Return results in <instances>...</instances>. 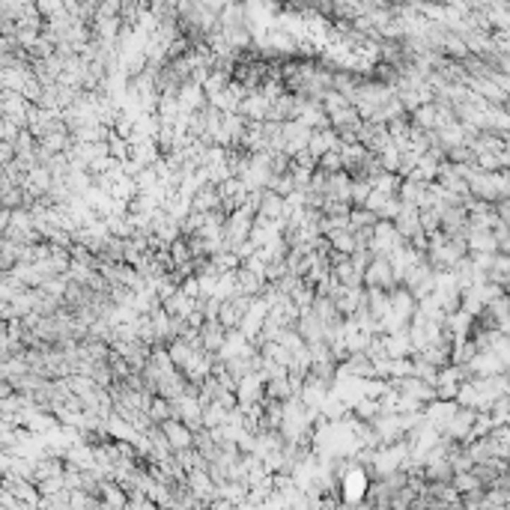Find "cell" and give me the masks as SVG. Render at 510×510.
Segmentation results:
<instances>
[{
	"mask_svg": "<svg viewBox=\"0 0 510 510\" xmlns=\"http://www.w3.org/2000/svg\"><path fill=\"white\" fill-rule=\"evenodd\" d=\"M343 490H346V499H349V502L364 499V492H367V478H364V472H349V478L343 480Z\"/></svg>",
	"mask_w": 510,
	"mask_h": 510,
	"instance_id": "6da1fadb",
	"label": "cell"
},
{
	"mask_svg": "<svg viewBox=\"0 0 510 510\" xmlns=\"http://www.w3.org/2000/svg\"><path fill=\"white\" fill-rule=\"evenodd\" d=\"M165 433L170 436V441H173L177 448H185L188 441H191V433H188L185 427H177V424H165Z\"/></svg>",
	"mask_w": 510,
	"mask_h": 510,
	"instance_id": "7a4b0ae2",
	"label": "cell"
}]
</instances>
